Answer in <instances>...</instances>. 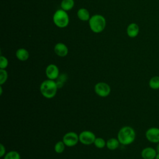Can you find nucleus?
Instances as JSON below:
<instances>
[{"instance_id": "nucleus-14", "label": "nucleus", "mask_w": 159, "mask_h": 159, "mask_svg": "<svg viewBox=\"0 0 159 159\" xmlns=\"http://www.w3.org/2000/svg\"><path fill=\"white\" fill-rule=\"evenodd\" d=\"M77 16L78 19L82 21H88L90 19V14L86 8H80L77 11Z\"/></svg>"}, {"instance_id": "nucleus-17", "label": "nucleus", "mask_w": 159, "mask_h": 159, "mask_svg": "<svg viewBox=\"0 0 159 159\" xmlns=\"http://www.w3.org/2000/svg\"><path fill=\"white\" fill-rule=\"evenodd\" d=\"M148 85L153 89H159V76H155L150 78Z\"/></svg>"}, {"instance_id": "nucleus-11", "label": "nucleus", "mask_w": 159, "mask_h": 159, "mask_svg": "<svg viewBox=\"0 0 159 159\" xmlns=\"http://www.w3.org/2000/svg\"><path fill=\"white\" fill-rule=\"evenodd\" d=\"M157 154V151L152 147H146L141 152V156L143 159H155Z\"/></svg>"}, {"instance_id": "nucleus-15", "label": "nucleus", "mask_w": 159, "mask_h": 159, "mask_svg": "<svg viewBox=\"0 0 159 159\" xmlns=\"http://www.w3.org/2000/svg\"><path fill=\"white\" fill-rule=\"evenodd\" d=\"M75 5L74 0H62L60 4L61 9L65 11H70Z\"/></svg>"}, {"instance_id": "nucleus-19", "label": "nucleus", "mask_w": 159, "mask_h": 159, "mask_svg": "<svg viewBox=\"0 0 159 159\" xmlns=\"http://www.w3.org/2000/svg\"><path fill=\"white\" fill-rule=\"evenodd\" d=\"M4 159H20V156L17 152L12 150L6 153Z\"/></svg>"}, {"instance_id": "nucleus-3", "label": "nucleus", "mask_w": 159, "mask_h": 159, "mask_svg": "<svg viewBox=\"0 0 159 159\" xmlns=\"http://www.w3.org/2000/svg\"><path fill=\"white\" fill-rule=\"evenodd\" d=\"M88 21L91 30L96 34L102 32L106 25L105 17L100 14L92 16Z\"/></svg>"}, {"instance_id": "nucleus-20", "label": "nucleus", "mask_w": 159, "mask_h": 159, "mask_svg": "<svg viewBox=\"0 0 159 159\" xmlns=\"http://www.w3.org/2000/svg\"><path fill=\"white\" fill-rule=\"evenodd\" d=\"M94 144L97 148H102L106 145V142L104 140V139H103L102 138L98 137V138H96L94 142Z\"/></svg>"}, {"instance_id": "nucleus-5", "label": "nucleus", "mask_w": 159, "mask_h": 159, "mask_svg": "<svg viewBox=\"0 0 159 159\" xmlns=\"http://www.w3.org/2000/svg\"><path fill=\"white\" fill-rule=\"evenodd\" d=\"M95 139V134L89 130L82 131L79 135V140L84 145H91L94 143Z\"/></svg>"}, {"instance_id": "nucleus-23", "label": "nucleus", "mask_w": 159, "mask_h": 159, "mask_svg": "<svg viewBox=\"0 0 159 159\" xmlns=\"http://www.w3.org/2000/svg\"><path fill=\"white\" fill-rule=\"evenodd\" d=\"M8 66V60L6 57L1 55L0 57V68L6 69Z\"/></svg>"}, {"instance_id": "nucleus-22", "label": "nucleus", "mask_w": 159, "mask_h": 159, "mask_svg": "<svg viewBox=\"0 0 159 159\" xmlns=\"http://www.w3.org/2000/svg\"><path fill=\"white\" fill-rule=\"evenodd\" d=\"M66 78H67V77H66V75H65V74H61V75H59V76L57 78V81H56L58 88H60L63 86L64 82L66 81Z\"/></svg>"}, {"instance_id": "nucleus-2", "label": "nucleus", "mask_w": 159, "mask_h": 159, "mask_svg": "<svg viewBox=\"0 0 159 159\" xmlns=\"http://www.w3.org/2000/svg\"><path fill=\"white\" fill-rule=\"evenodd\" d=\"M58 86L57 83L52 80H46L43 81L40 86V91L43 97L47 99H51L55 97L57 94Z\"/></svg>"}, {"instance_id": "nucleus-10", "label": "nucleus", "mask_w": 159, "mask_h": 159, "mask_svg": "<svg viewBox=\"0 0 159 159\" xmlns=\"http://www.w3.org/2000/svg\"><path fill=\"white\" fill-rule=\"evenodd\" d=\"M54 52L57 55L60 57H64L68 55V48L67 46L61 42L57 43L54 47Z\"/></svg>"}, {"instance_id": "nucleus-18", "label": "nucleus", "mask_w": 159, "mask_h": 159, "mask_svg": "<svg viewBox=\"0 0 159 159\" xmlns=\"http://www.w3.org/2000/svg\"><path fill=\"white\" fill-rule=\"evenodd\" d=\"M65 144L63 141H58L55 143L54 149L56 153H61L63 152L65 150Z\"/></svg>"}, {"instance_id": "nucleus-7", "label": "nucleus", "mask_w": 159, "mask_h": 159, "mask_svg": "<svg viewBox=\"0 0 159 159\" xmlns=\"http://www.w3.org/2000/svg\"><path fill=\"white\" fill-rule=\"evenodd\" d=\"M62 141L67 147H73L76 145L79 140V135L74 132H69L64 135Z\"/></svg>"}, {"instance_id": "nucleus-21", "label": "nucleus", "mask_w": 159, "mask_h": 159, "mask_svg": "<svg viewBox=\"0 0 159 159\" xmlns=\"http://www.w3.org/2000/svg\"><path fill=\"white\" fill-rule=\"evenodd\" d=\"M7 73L5 69H0V84L2 85L6 83L7 79Z\"/></svg>"}, {"instance_id": "nucleus-13", "label": "nucleus", "mask_w": 159, "mask_h": 159, "mask_svg": "<svg viewBox=\"0 0 159 159\" xmlns=\"http://www.w3.org/2000/svg\"><path fill=\"white\" fill-rule=\"evenodd\" d=\"M16 56L17 58L20 61H26L29 58V52L24 48H20L17 50L16 52Z\"/></svg>"}, {"instance_id": "nucleus-24", "label": "nucleus", "mask_w": 159, "mask_h": 159, "mask_svg": "<svg viewBox=\"0 0 159 159\" xmlns=\"http://www.w3.org/2000/svg\"><path fill=\"white\" fill-rule=\"evenodd\" d=\"M5 153H6L5 147L2 144H1L0 145V157H3L5 155Z\"/></svg>"}, {"instance_id": "nucleus-27", "label": "nucleus", "mask_w": 159, "mask_h": 159, "mask_svg": "<svg viewBox=\"0 0 159 159\" xmlns=\"http://www.w3.org/2000/svg\"><path fill=\"white\" fill-rule=\"evenodd\" d=\"M0 89H1V92H0V94H1H1H2V87H1H1H0Z\"/></svg>"}, {"instance_id": "nucleus-4", "label": "nucleus", "mask_w": 159, "mask_h": 159, "mask_svg": "<svg viewBox=\"0 0 159 159\" xmlns=\"http://www.w3.org/2000/svg\"><path fill=\"white\" fill-rule=\"evenodd\" d=\"M53 22L59 28H65L68 26L70 22L69 16L66 11L62 9L57 10L53 16Z\"/></svg>"}, {"instance_id": "nucleus-8", "label": "nucleus", "mask_w": 159, "mask_h": 159, "mask_svg": "<svg viewBox=\"0 0 159 159\" xmlns=\"http://www.w3.org/2000/svg\"><path fill=\"white\" fill-rule=\"evenodd\" d=\"M146 139L152 143H158L159 142V128L151 127L145 132Z\"/></svg>"}, {"instance_id": "nucleus-6", "label": "nucleus", "mask_w": 159, "mask_h": 159, "mask_svg": "<svg viewBox=\"0 0 159 159\" xmlns=\"http://www.w3.org/2000/svg\"><path fill=\"white\" fill-rule=\"evenodd\" d=\"M94 91L100 97H107L111 93V87L104 82H99L95 85Z\"/></svg>"}, {"instance_id": "nucleus-9", "label": "nucleus", "mask_w": 159, "mask_h": 159, "mask_svg": "<svg viewBox=\"0 0 159 159\" xmlns=\"http://www.w3.org/2000/svg\"><path fill=\"white\" fill-rule=\"evenodd\" d=\"M45 73L48 79L52 80L57 79L60 75L59 69L58 66L54 64H50L47 66Z\"/></svg>"}, {"instance_id": "nucleus-26", "label": "nucleus", "mask_w": 159, "mask_h": 159, "mask_svg": "<svg viewBox=\"0 0 159 159\" xmlns=\"http://www.w3.org/2000/svg\"><path fill=\"white\" fill-rule=\"evenodd\" d=\"M155 159H159V153H158V152H157V154L156 157H155Z\"/></svg>"}, {"instance_id": "nucleus-25", "label": "nucleus", "mask_w": 159, "mask_h": 159, "mask_svg": "<svg viewBox=\"0 0 159 159\" xmlns=\"http://www.w3.org/2000/svg\"><path fill=\"white\" fill-rule=\"evenodd\" d=\"M157 151L158 153H159V142L158 143V145H157Z\"/></svg>"}, {"instance_id": "nucleus-16", "label": "nucleus", "mask_w": 159, "mask_h": 159, "mask_svg": "<svg viewBox=\"0 0 159 159\" xmlns=\"http://www.w3.org/2000/svg\"><path fill=\"white\" fill-rule=\"evenodd\" d=\"M119 143H120V142L118 140V139H116L114 138H111L106 142V147L108 149L114 150L117 149L119 147Z\"/></svg>"}, {"instance_id": "nucleus-1", "label": "nucleus", "mask_w": 159, "mask_h": 159, "mask_svg": "<svg viewBox=\"0 0 159 159\" xmlns=\"http://www.w3.org/2000/svg\"><path fill=\"white\" fill-rule=\"evenodd\" d=\"M135 136V132L132 127L130 126H124L118 132L117 139L120 143L124 145H128L134 142Z\"/></svg>"}, {"instance_id": "nucleus-12", "label": "nucleus", "mask_w": 159, "mask_h": 159, "mask_svg": "<svg viewBox=\"0 0 159 159\" xmlns=\"http://www.w3.org/2000/svg\"><path fill=\"white\" fill-rule=\"evenodd\" d=\"M127 34L130 38L136 37L139 33V27L136 23H130L127 27Z\"/></svg>"}]
</instances>
